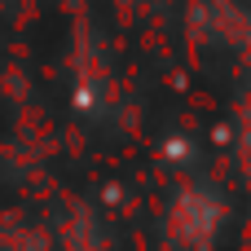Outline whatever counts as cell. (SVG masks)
Listing matches in <instances>:
<instances>
[{
    "mask_svg": "<svg viewBox=\"0 0 251 251\" xmlns=\"http://www.w3.org/2000/svg\"><path fill=\"white\" fill-rule=\"evenodd\" d=\"M221 221H225V207L207 194V190H185L181 199H176V207H172V238L181 243V247L190 251H207L212 247V238H216V229H221Z\"/></svg>",
    "mask_w": 251,
    "mask_h": 251,
    "instance_id": "1",
    "label": "cell"
}]
</instances>
